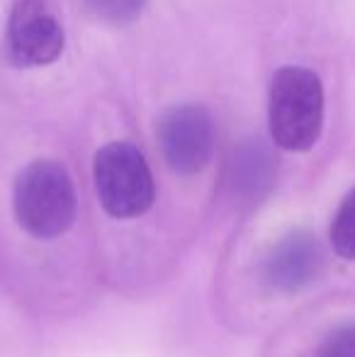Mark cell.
Segmentation results:
<instances>
[{
  "label": "cell",
  "instance_id": "cell-10",
  "mask_svg": "<svg viewBox=\"0 0 355 357\" xmlns=\"http://www.w3.org/2000/svg\"><path fill=\"white\" fill-rule=\"evenodd\" d=\"M314 357H355V324H343L333 328L322 340Z\"/></svg>",
  "mask_w": 355,
  "mask_h": 357
},
{
  "label": "cell",
  "instance_id": "cell-7",
  "mask_svg": "<svg viewBox=\"0 0 355 357\" xmlns=\"http://www.w3.org/2000/svg\"><path fill=\"white\" fill-rule=\"evenodd\" d=\"M275 158L258 139L239 144L227 165V188L236 202L256 204L275 185Z\"/></svg>",
  "mask_w": 355,
  "mask_h": 357
},
{
  "label": "cell",
  "instance_id": "cell-1",
  "mask_svg": "<svg viewBox=\"0 0 355 357\" xmlns=\"http://www.w3.org/2000/svg\"><path fill=\"white\" fill-rule=\"evenodd\" d=\"M13 209L20 229L34 238H56L76 219V188L59 160L39 158L24 165L15 178Z\"/></svg>",
  "mask_w": 355,
  "mask_h": 357
},
{
  "label": "cell",
  "instance_id": "cell-2",
  "mask_svg": "<svg viewBox=\"0 0 355 357\" xmlns=\"http://www.w3.org/2000/svg\"><path fill=\"white\" fill-rule=\"evenodd\" d=\"M268 127L275 146L292 153L314 149L324 129V85L307 66L278 68L270 83Z\"/></svg>",
  "mask_w": 355,
  "mask_h": 357
},
{
  "label": "cell",
  "instance_id": "cell-4",
  "mask_svg": "<svg viewBox=\"0 0 355 357\" xmlns=\"http://www.w3.org/2000/svg\"><path fill=\"white\" fill-rule=\"evenodd\" d=\"M63 47L66 34L52 0H13L5 27V49L15 66H49L61 59Z\"/></svg>",
  "mask_w": 355,
  "mask_h": 357
},
{
  "label": "cell",
  "instance_id": "cell-8",
  "mask_svg": "<svg viewBox=\"0 0 355 357\" xmlns=\"http://www.w3.org/2000/svg\"><path fill=\"white\" fill-rule=\"evenodd\" d=\"M331 243L341 258L355 260V188L341 199L331 224Z\"/></svg>",
  "mask_w": 355,
  "mask_h": 357
},
{
  "label": "cell",
  "instance_id": "cell-9",
  "mask_svg": "<svg viewBox=\"0 0 355 357\" xmlns=\"http://www.w3.org/2000/svg\"><path fill=\"white\" fill-rule=\"evenodd\" d=\"M95 20L107 24H129L142 15L146 0H83Z\"/></svg>",
  "mask_w": 355,
  "mask_h": 357
},
{
  "label": "cell",
  "instance_id": "cell-5",
  "mask_svg": "<svg viewBox=\"0 0 355 357\" xmlns=\"http://www.w3.org/2000/svg\"><path fill=\"white\" fill-rule=\"evenodd\" d=\"M156 139L168 168L180 175H195L212 160L214 122L202 105H176L161 114Z\"/></svg>",
  "mask_w": 355,
  "mask_h": 357
},
{
  "label": "cell",
  "instance_id": "cell-6",
  "mask_svg": "<svg viewBox=\"0 0 355 357\" xmlns=\"http://www.w3.org/2000/svg\"><path fill=\"white\" fill-rule=\"evenodd\" d=\"M324 248L314 234L304 229L285 234L268 250L263 263V280L270 289L280 294H292L304 289L322 275Z\"/></svg>",
  "mask_w": 355,
  "mask_h": 357
},
{
  "label": "cell",
  "instance_id": "cell-3",
  "mask_svg": "<svg viewBox=\"0 0 355 357\" xmlns=\"http://www.w3.org/2000/svg\"><path fill=\"white\" fill-rule=\"evenodd\" d=\"M95 192L114 219H134L151 209L156 185L144 153L129 142H109L93 158Z\"/></svg>",
  "mask_w": 355,
  "mask_h": 357
}]
</instances>
